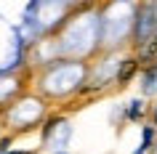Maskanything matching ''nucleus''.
I'll return each instance as SVG.
<instances>
[]
</instances>
